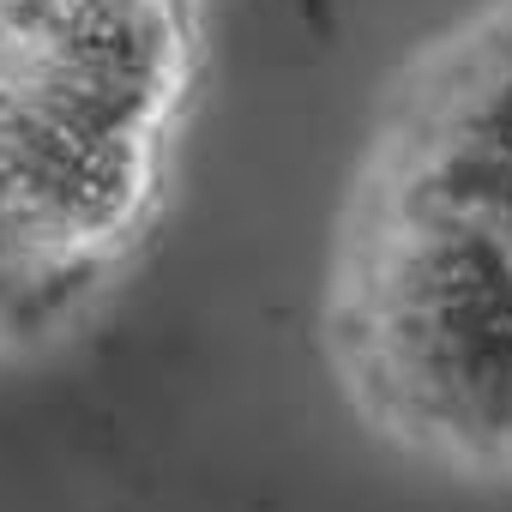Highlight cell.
Masks as SVG:
<instances>
[{"label":"cell","instance_id":"cell-1","mask_svg":"<svg viewBox=\"0 0 512 512\" xmlns=\"http://www.w3.org/2000/svg\"><path fill=\"white\" fill-rule=\"evenodd\" d=\"M193 85V0H0V326L139 241Z\"/></svg>","mask_w":512,"mask_h":512},{"label":"cell","instance_id":"cell-2","mask_svg":"<svg viewBox=\"0 0 512 512\" xmlns=\"http://www.w3.org/2000/svg\"><path fill=\"white\" fill-rule=\"evenodd\" d=\"M368 181L452 217L512 266V0L416 67Z\"/></svg>","mask_w":512,"mask_h":512}]
</instances>
